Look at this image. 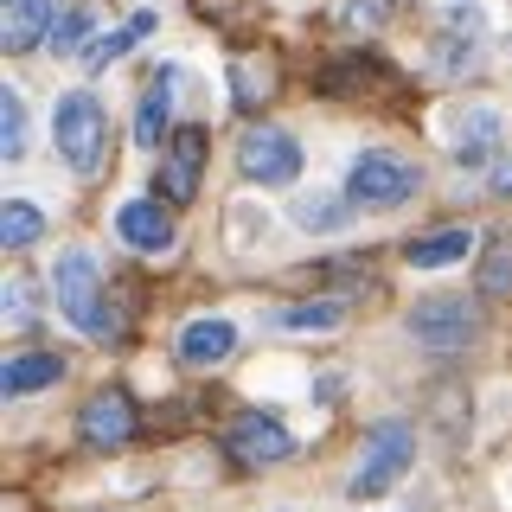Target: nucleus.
<instances>
[{
    "mask_svg": "<svg viewBox=\"0 0 512 512\" xmlns=\"http://www.w3.org/2000/svg\"><path fill=\"white\" fill-rule=\"evenodd\" d=\"M84 32H90V7H58V20H52V52L64 58V52H77V45H84Z\"/></svg>",
    "mask_w": 512,
    "mask_h": 512,
    "instance_id": "5701e85b",
    "label": "nucleus"
},
{
    "mask_svg": "<svg viewBox=\"0 0 512 512\" xmlns=\"http://www.w3.org/2000/svg\"><path fill=\"white\" fill-rule=\"evenodd\" d=\"M468 231H436V237H416V244L404 250L416 269H448V263H468Z\"/></svg>",
    "mask_w": 512,
    "mask_h": 512,
    "instance_id": "412c9836",
    "label": "nucleus"
},
{
    "mask_svg": "<svg viewBox=\"0 0 512 512\" xmlns=\"http://www.w3.org/2000/svg\"><path fill=\"white\" fill-rule=\"evenodd\" d=\"M474 282H480V301H512V237L506 231H493L487 244H480Z\"/></svg>",
    "mask_w": 512,
    "mask_h": 512,
    "instance_id": "2eb2a0df",
    "label": "nucleus"
},
{
    "mask_svg": "<svg viewBox=\"0 0 512 512\" xmlns=\"http://www.w3.org/2000/svg\"><path fill=\"white\" fill-rule=\"evenodd\" d=\"M493 186H500V192H512V160H506L500 173H493Z\"/></svg>",
    "mask_w": 512,
    "mask_h": 512,
    "instance_id": "393cba45",
    "label": "nucleus"
},
{
    "mask_svg": "<svg viewBox=\"0 0 512 512\" xmlns=\"http://www.w3.org/2000/svg\"><path fill=\"white\" fill-rule=\"evenodd\" d=\"M493 148H500V116H493V109H474L468 128H461V148H455V160H461V167H487Z\"/></svg>",
    "mask_w": 512,
    "mask_h": 512,
    "instance_id": "6ab92c4d",
    "label": "nucleus"
},
{
    "mask_svg": "<svg viewBox=\"0 0 512 512\" xmlns=\"http://www.w3.org/2000/svg\"><path fill=\"white\" fill-rule=\"evenodd\" d=\"M7 320L13 327H32V320H39V288H32L26 276L7 282Z\"/></svg>",
    "mask_w": 512,
    "mask_h": 512,
    "instance_id": "b1692460",
    "label": "nucleus"
},
{
    "mask_svg": "<svg viewBox=\"0 0 512 512\" xmlns=\"http://www.w3.org/2000/svg\"><path fill=\"white\" fill-rule=\"evenodd\" d=\"M224 455H231L237 468H269V461L295 455V436H288L276 416L244 410V416H231V429H224Z\"/></svg>",
    "mask_w": 512,
    "mask_h": 512,
    "instance_id": "0eeeda50",
    "label": "nucleus"
},
{
    "mask_svg": "<svg viewBox=\"0 0 512 512\" xmlns=\"http://www.w3.org/2000/svg\"><path fill=\"white\" fill-rule=\"evenodd\" d=\"M199 173H205V128L186 122L167 135V154H160V192H167V205H186L199 192Z\"/></svg>",
    "mask_w": 512,
    "mask_h": 512,
    "instance_id": "6e6552de",
    "label": "nucleus"
},
{
    "mask_svg": "<svg viewBox=\"0 0 512 512\" xmlns=\"http://www.w3.org/2000/svg\"><path fill=\"white\" fill-rule=\"evenodd\" d=\"M397 7H404V0H397Z\"/></svg>",
    "mask_w": 512,
    "mask_h": 512,
    "instance_id": "a878e982",
    "label": "nucleus"
},
{
    "mask_svg": "<svg viewBox=\"0 0 512 512\" xmlns=\"http://www.w3.org/2000/svg\"><path fill=\"white\" fill-rule=\"evenodd\" d=\"M45 237V212L32 199H7L0 205V244L7 250H26V244H39Z\"/></svg>",
    "mask_w": 512,
    "mask_h": 512,
    "instance_id": "aec40b11",
    "label": "nucleus"
},
{
    "mask_svg": "<svg viewBox=\"0 0 512 512\" xmlns=\"http://www.w3.org/2000/svg\"><path fill=\"white\" fill-rule=\"evenodd\" d=\"M52 148H58L64 167L84 173V180L109 160V116L90 90H64L52 103Z\"/></svg>",
    "mask_w": 512,
    "mask_h": 512,
    "instance_id": "f03ea898",
    "label": "nucleus"
},
{
    "mask_svg": "<svg viewBox=\"0 0 512 512\" xmlns=\"http://www.w3.org/2000/svg\"><path fill=\"white\" fill-rule=\"evenodd\" d=\"M167 109H173V71H160L148 90H141V109H135V141L141 148H160V128H167Z\"/></svg>",
    "mask_w": 512,
    "mask_h": 512,
    "instance_id": "a211bd4d",
    "label": "nucleus"
},
{
    "mask_svg": "<svg viewBox=\"0 0 512 512\" xmlns=\"http://www.w3.org/2000/svg\"><path fill=\"white\" fill-rule=\"evenodd\" d=\"M154 32V13H135V20H122L116 32H103V39H90L84 45V71H109V64H116L128 45H141Z\"/></svg>",
    "mask_w": 512,
    "mask_h": 512,
    "instance_id": "f3484780",
    "label": "nucleus"
},
{
    "mask_svg": "<svg viewBox=\"0 0 512 512\" xmlns=\"http://www.w3.org/2000/svg\"><path fill=\"white\" fill-rule=\"evenodd\" d=\"M26 154V103L20 90H0V160H20Z\"/></svg>",
    "mask_w": 512,
    "mask_h": 512,
    "instance_id": "4be33fe9",
    "label": "nucleus"
},
{
    "mask_svg": "<svg viewBox=\"0 0 512 512\" xmlns=\"http://www.w3.org/2000/svg\"><path fill=\"white\" fill-rule=\"evenodd\" d=\"M52 295H58V314L71 320L84 340H116L122 333V320H116V308H109V295H103V269H96L90 250H64L58 256Z\"/></svg>",
    "mask_w": 512,
    "mask_h": 512,
    "instance_id": "f257e3e1",
    "label": "nucleus"
},
{
    "mask_svg": "<svg viewBox=\"0 0 512 512\" xmlns=\"http://www.w3.org/2000/svg\"><path fill=\"white\" fill-rule=\"evenodd\" d=\"M346 192H308V199H295V224L308 237H333V231H346L352 212H346Z\"/></svg>",
    "mask_w": 512,
    "mask_h": 512,
    "instance_id": "dca6fc26",
    "label": "nucleus"
},
{
    "mask_svg": "<svg viewBox=\"0 0 512 512\" xmlns=\"http://www.w3.org/2000/svg\"><path fill=\"white\" fill-rule=\"evenodd\" d=\"M64 378V359L58 352H20V359L0 365V391L7 397H26V391H45V384Z\"/></svg>",
    "mask_w": 512,
    "mask_h": 512,
    "instance_id": "4468645a",
    "label": "nucleus"
},
{
    "mask_svg": "<svg viewBox=\"0 0 512 512\" xmlns=\"http://www.w3.org/2000/svg\"><path fill=\"white\" fill-rule=\"evenodd\" d=\"M116 231H122V244H135V250H173V218L160 212L154 199H128L122 212H116Z\"/></svg>",
    "mask_w": 512,
    "mask_h": 512,
    "instance_id": "9b49d317",
    "label": "nucleus"
},
{
    "mask_svg": "<svg viewBox=\"0 0 512 512\" xmlns=\"http://www.w3.org/2000/svg\"><path fill=\"white\" fill-rule=\"evenodd\" d=\"M231 346H237V327L224 314H199L180 327V365H218Z\"/></svg>",
    "mask_w": 512,
    "mask_h": 512,
    "instance_id": "f8f14e48",
    "label": "nucleus"
},
{
    "mask_svg": "<svg viewBox=\"0 0 512 512\" xmlns=\"http://www.w3.org/2000/svg\"><path fill=\"white\" fill-rule=\"evenodd\" d=\"M58 7L52 0H0V32H7V52H32V45L52 39Z\"/></svg>",
    "mask_w": 512,
    "mask_h": 512,
    "instance_id": "9d476101",
    "label": "nucleus"
},
{
    "mask_svg": "<svg viewBox=\"0 0 512 512\" xmlns=\"http://www.w3.org/2000/svg\"><path fill=\"white\" fill-rule=\"evenodd\" d=\"M416 186H423L416 160L391 154V148H365V154L346 167V199L359 205V212H391V205L416 199Z\"/></svg>",
    "mask_w": 512,
    "mask_h": 512,
    "instance_id": "20e7f679",
    "label": "nucleus"
},
{
    "mask_svg": "<svg viewBox=\"0 0 512 512\" xmlns=\"http://www.w3.org/2000/svg\"><path fill=\"white\" fill-rule=\"evenodd\" d=\"M410 333H416V346H429V352H461V346L480 340V314L461 295H429V301L410 308Z\"/></svg>",
    "mask_w": 512,
    "mask_h": 512,
    "instance_id": "39448f33",
    "label": "nucleus"
},
{
    "mask_svg": "<svg viewBox=\"0 0 512 512\" xmlns=\"http://www.w3.org/2000/svg\"><path fill=\"white\" fill-rule=\"evenodd\" d=\"M237 173L256 186H288L301 173V141L288 135V128H244V141H237Z\"/></svg>",
    "mask_w": 512,
    "mask_h": 512,
    "instance_id": "423d86ee",
    "label": "nucleus"
},
{
    "mask_svg": "<svg viewBox=\"0 0 512 512\" xmlns=\"http://www.w3.org/2000/svg\"><path fill=\"white\" fill-rule=\"evenodd\" d=\"M410 461H416L410 416H384V423H372V436H365V448H359V468H352L346 493L352 500H378V493H391L397 480H404Z\"/></svg>",
    "mask_w": 512,
    "mask_h": 512,
    "instance_id": "7ed1b4c3",
    "label": "nucleus"
},
{
    "mask_svg": "<svg viewBox=\"0 0 512 512\" xmlns=\"http://www.w3.org/2000/svg\"><path fill=\"white\" fill-rule=\"evenodd\" d=\"M340 320H346L340 295H314V301H288V308H276L269 327H282V333H333Z\"/></svg>",
    "mask_w": 512,
    "mask_h": 512,
    "instance_id": "ddd939ff",
    "label": "nucleus"
},
{
    "mask_svg": "<svg viewBox=\"0 0 512 512\" xmlns=\"http://www.w3.org/2000/svg\"><path fill=\"white\" fill-rule=\"evenodd\" d=\"M77 436L90 448H122L135 436V404H128V391H96L84 410H77Z\"/></svg>",
    "mask_w": 512,
    "mask_h": 512,
    "instance_id": "1a4fd4ad",
    "label": "nucleus"
}]
</instances>
